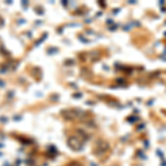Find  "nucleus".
Listing matches in <instances>:
<instances>
[{"label":"nucleus","instance_id":"nucleus-1","mask_svg":"<svg viewBox=\"0 0 166 166\" xmlns=\"http://www.w3.org/2000/svg\"><path fill=\"white\" fill-rule=\"evenodd\" d=\"M69 145H70V147H72L73 149H79L80 147H81L80 146L79 141L74 137H71L70 140H69Z\"/></svg>","mask_w":166,"mask_h":166}]
</instances>
